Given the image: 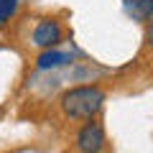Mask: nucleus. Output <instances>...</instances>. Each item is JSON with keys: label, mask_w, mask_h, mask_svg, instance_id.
Here are the masks:
<instances>
[{"label": "nucleus", "mask_w": 153, "mask_h": 153, "mask_svg": "<svg viewBox=\"0 0 153 153\" xmlns=\"http://www.w3.org/2000/svg\"><path fill=\"white\" fill-rule=\"evenodd\" d=\"M105 102V92L97 87H74L61 97V110L66 117H92Z\"/></svg>", "instance_id": "f257e3e1"}, {"label": "nucleus", "mask_w": 153, "mask_h": 153, "mask_svg": "<svg viewBox=\"0 0 153 153\" xmlns=\"http://www.w3.org/2000/svg\"><path fill=\"white\" fill-rule=\"evenodd\" d=\"M102 146H105V133L94 123H89L87 128H82L79 135H76V148L82 153H100Z\"/></svg>", "instance_id": "f03ea898"}, {"label": "nucleus", "mask_w": 153, "mask_h": 153, "mask_svg": "<svg viewBox=\"0 0 153 153\" xmlns=\"http://www.w3.org/2000/svg\"><path fill=\"white\" fill-rule=\"evenodd\" d=\"M33 41H36L41 49H51L61 41V28L56 21H41L33 31Z\"/></svg>", "instance_id": "7ed1b4c3"}, {"label": "nucleus", "mask_w": 153, "mask_h": 153, "mask_svg": "<svg viewBox=\"0 0 153 153\" xmlns=\"http://www.w3.org/2000/svg\"><path fill=\"white\" fill-rule=\"evenodd\" d=\"M123 3H125V10L135 21H146L153 16V0H123Z\"/></svg>", "instance_id": "20e7f679"}, {"label": "nucleus", "mask_w": 153, "mask_h": 153, "mask_svg": "<svg viewBox=\"0 0 153 153\" xmlns=\"http://www.w3.org/2000/svg\"><path fill=\"white\" fill-rule=\"evenodd\" d=\"M66 61H71L69 54H61V51L46 49L44 54L38 56V69H54V66H61V64H66Z\"/></svg>", "instance_id": "39448f33"}, {"label": "nucleus", "mask_w": 153, "mask_h": 153, "mask_svg": "<svg viewBox=\"0 0 153 153\" xmlns=\"http://www.w3.org/2000/svg\"><path fill=\"white\" fill-rule=\"evenodd\" d=\"M18 8V0H0V23L10 21V16L16 13Z\"/></svg>", "instance_id": "423d86ee"}, {"label": "nucleus", "mask_w": 153, "mask_h": 153, "mask_svg": "<svg viewBox=\"0 0 153 153\" xmlns=\"http://www.w3.org/2000/svg\"><path fill=\"white\" fill-rule=\"evenodd\" d=\"M151 41H153V33H151Z\"/></svg>", "instance_id": "0eeeda50"}]
</instances>
